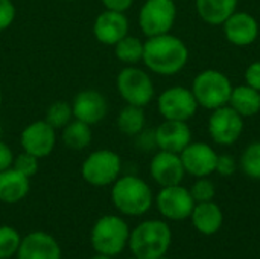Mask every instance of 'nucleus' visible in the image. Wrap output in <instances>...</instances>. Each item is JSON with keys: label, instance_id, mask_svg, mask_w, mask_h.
I'll list each match as a JSON object with an SVG mask.
<instances>
[{"label": "nucleus", "instance_id": "f257e3e1", "mask_svg": "<svg viewBox=\"0 0 260 259\" xmlns=\"http://www.w3.org/2000/svg\"><path fill=\"white\" fill-rule=\"evenodd\" d=\"M142 61L151 72L171 76L186 67L189 61V49L181 38L172 34L149 37L145 41Z\"/></svg>", "mask_w": 260, "mask_h": 259}, {"label": "nucleus", "instance_id": "f03ea898", "mask_svg": "<svg viewBox=\"0 0 260 259\" xmlns=\"http://www.w3.org/2000/svg\"><path fill=\"white\" fill-rule=\"evenodd\" d=\"M172 243L171 227L160 220H146L140 223L128 240L129 250L137 259H160L166 256Z\"/></svg>", "mask_w": 260, "mask_h": 259}, {"label": "nucleus", "instance_id": "7ed1b4c3", "mask_svg": "<svg viewBox=\"0 0 260 259\" xmlns=\"http://www.w3.org/2000/svg\"><path fill=\"white\" fill-rule=\"evenodd\" d=\"M111 200L120 214L140 217L151 209L154 197L145 180L136 176H123L113 183Z\"/></svg>", "mask_w": 260, "mask_h": 259}, {"label": "nucleus", "instance_id": "20e7f679", "mask_svg": "<svg viewBox=\"0 0 260 259\" xmlns=\"http://www.w3.org/2000/svg\"><path fill=\"white\" fill-rule=\"evenodd\" d=\"M190 90L198 105L207 110H216L219 107L229 105L233 85L222 72L207 69L195 76Z\"/></svg>", "mask_w": 260, "mask_h": 259}, {"label": "nucleus", "instance_id": "39448f33", "mask_svg": "<svg viewBox=\"0 0 260 259\" xmlns=\"http://www.w3.org/2000/svg\"><path fill=\"white\" fill-rule=\"evenodd\" d=\"M129 234L125 220L117 215H104L91 229V246L98 253L116 256L126 247Z\"/></svg>", "mask_w": 260, "mask_h": 259}, {"label": "nucleus", "instance_id": "423d86ee", "mask_svg": "<svg viewBox=\"0 0 260 259\" xmlns=\"http://www.w3.org/2000/svg\"><path fill=\"white\" fill-rule=\"evenodd\" d=\"M122 171V160L120 156L111 150H96L87 156L81 166L82 179L98 188L113 185Z\"/></svg>", "mask_w": 260, "mask_h": 259}, {"label": "nucleus", "instance_id": "0eeeda50", "mask_svg": "<svg viewBox=\"0 0 260 259\" xmlns=\"http://www.w3.org/2000/svg\"><path fill=\"white\" fill-rule=\"evenodd\" d=\"M116 87L126 104L139 107L148 105L155 95L152 78L137 66H125L116 78Z\"/></svg>", "mask_w": 260, "mask_h": 259}, {"label": "nucleus", "instance_id": "6e6552de", "mask_svg": "<svg viewBox=\"0 0 260 259\" xmlns=\"http://www.w3.org/2000/svg\"><path fill=\"white\" fill-rule=\"evenodd\" d=\"M175 20L177 5L174 0H145L139 12V26L148 38L169 34Z\"/></svg>", "mask_w": 260, "mask_h": 259}, {"label": "nucleus", "instance_id": "1a4fd4ad", "mask_svg": "<svg viewBox=\"0 0 260 259\" xmlns=\"http://www.w3.org/2000/svg\"><path fill=\"white\" fill-rule=\"evenodd\" d=\"M198 107L192 90L183 85L166 89L157 99V108L166 121L187 122L195 116Z\"/></svg>", "mask_w": 260, "mask_h": 259}, {"label": "nucleus", "instance_id": "9d476101", "mask_svg": "<svg viewBox=\"0 0 260 259\" xmlns=\"http://www.w3.org/2000/svg\"><path fill=\"white\" fill-rule=\"evenodd\" d=\"M244 131V118L230 105L213 110L209 118V134L218 145L229 147L238 142Z\"/></svg>", "mask_w": 260, "mask_h": 259}, {"label": "nucleus", "instance_id": "9b49d317", "mask_svg": "<svg viewBox=\"0 0 260 259\" xmlns=\"http://www.w3.org/2000/svg\"><path fill=\"white\" fill-rule=\"evenodd\" d=\"M158 212L172 221H183L190 218V214L195 208V200L190 191L181 185L161 188L155 198Z\"/></svg>", "mask_w": 260, "mask_h": 259}, {"label": "nucleus", "instance_id": "f8f14e48", "mask_svg": "<svg viewBox=\"0 0 260 259\" xmlns=\"http://www.w3.org/2000/svg\"><path fill=\"white\" fill-rule=\"evenodd\" d=\"M20 145L23 151L43 159L52 154L56 145V130L44 119L34 121L26 125L20 134Z\"/></svg>", "mask_w": 260, "mask_h": 259}, {"label": "nucleus", "instance_id": "ddd939ff", "mask_svg": "<svg viewBox=\"0 0 260 259\" xmlns=\"http://www.w3.org/2000/svg\"><path fill=\"white\" fill-rule=\"evenodd\" d=\"M72 110L75 119L93 127L105 119L108 113V101L101 92L94 89H85L75 95L72 101Z\"/></svg>", "mask_w": 260, "mask_h": 259}, {"label": "nucleus", "instance_id": "4468645a", "mask_svg": "<svg viewBox=\"0 0 260 259\" xmlns=\"http://www.w3.org/2000/svg\"><path fill=\"white\" fill-rule=\"evenodd\" d=\"M184 171L197 179L209 177L216 169L218 154L216 151L204 142H190L180 153Z\"/></svg>", "mask_w": 260, "mask_h": 259}, {"label": "nucleus", "instance_id": "2eb2a0df", "mask_svg": "<svg viewBox=\"0 0 260 259\" xmlns=\"http://www.w3.org/2000/svg\"><path fill=\"white\" fill-rule=\"evenodd\" d=\"M128 31L129 21L125 12L105 9L101 14H98V17L93 21L94 38L105 46H114L117 41L128 35Z\"/></svg>", "mask_w": 260, "mask_h": 259}, {"label": "nucleus", "instance_id": "dca6fc26", "mask_svg": "<svg viewBox=\"0 0 260 259\" xmlns=\"http://www.w3.org/2000/svg\"><path fill=\"white\" fill-rule=\"evenodd\" d=\"M149 171L154 182L158 183L161 188L181 185L186 174L180 154L161 151V150L152 157Z\"/></svg>", "mask_w": 260, "mask_h": 259}, {"label": "nucleus", "instance_id": "f3484780", "mask_svg": "<svg viewBox=\"0 0 260 259\" xmlns=\"http://www.w3.org/2000/svg\"><path fill=\"white\" fill-rule=\"evenodd\" d=\"M155 143L161 151H169L180 154L190 142L192 131L187 122L183 121H166L160 124L155 130Z\"/></svg>", "mask_w": 260, "mask_h": 259}, {"label": "nucleus", "instance_id": "a211bd4d", "mask_svg": "<svg viewBox=\"0 0 260 259\" xmlns=\"http://www.w3.org/2000/svg\"><path fill=\"white\" fill-rule=\"evenodd\" d=\"M222 26L225 38L235 46H250L259 37V23L248 12H233Z\"/></svg>", "mask_w": 260, "mask_h": 259}, {"label": "nucleus", "instance_id": "6ab92c4d", "mask_svg": "<svg viewBox=\"0 0 260 259\" xmlns=\"http://www.w3.org/2000/svg\"><path fill=\"white\" fill-rule=\"evenodd\" d=\"M17 259H61V247L52 235L32 232L21 240Z\"/></svg>", "mask_w": 260, "mask_h": 259}, {"label": "nucleus", "instance_id": "aec40b11", "mask_svg": "<svg viewBox=\"0 0 260 259\" xmlns=\"http://www.w3.org/2000/svg\"><path fill=\"white\" fill-rule=\"evenodd\" d=\"M190 220L193 227L203 235H215L219 232L224 223L222 209L212 202L195 203V208L190 214Z\"/></svg>", "mask_w": 260, "mask_h": 259}, {"label": "nucleus", "instance_id": "412c9836", "mask_svg": "<svg viewBox=\"0 0 260 259\" xmlns=\"http://www.w3.org/2000/svg\"><path fill=\"white\" fill-rule=\"evenodd\" d=\"M30 189V179L14 169L12 166L0 172V202L18 203Z\"/></svg>", "mask_w": 260, "mask_h": 259}, {"label": "nucleus", "instance_id": "4be33fe9", "mask_svg": "<svg viewBox=\"0 0 260 259\" xmlns=\"http://www.w3.org/2000/svg\"><path fill=\"white\" fill-rule=\"evenodd\" d=\"M197 12L207 24H224V21L236 12L238 0H197Z\"/></svg>", "mask_w": 260, "mask_h": 259}, {"label": "nucleus", "instance_id": "5701e85b", "mask_svg": "<svg viewBox=\"0 0 260 259\" xmlns=\"http://www.w3.org/2000/svg\"><path fill=\"white\" fill-rule=\"evenodd\" d=\"M229 105L242 118H251L260 113V92L244 84L233 87Z\"/></svg>", "mask_w": 260, "mask_h": 259}, {"label": "nucleus", "instance_id": "b1692460", "mask_svg": "<svg viewBox=\"0 0 260 259\" xmlns=\"http://www.w3.org/2000/svg\"><path fill=\"white\" fill-rule=\"evenodd\" d=\"M61 139L62 143L73 151H82L85 148L90 147L91 140H93V131H91V125L78 121V119H72L62 130H61Z\"/></svg>", "mask_w": 260, "mask_h": 259}, {"label": "nucleus", "instance_id": "393cba45", "mask_svg": "<svg viewBox=\"0 0 260 259\" xmlns=\"http://www.w3.org/2000/svg\"><path fill=\"white\" fill-rule=\"evenodd\" d=\"M117 128L122 134L136 137L140 131L145 130L146 124V114L143 111V107L126 104L123 108H120L117 119H116Z\"/></svg>", "mask_w": 260, "mask_h": 259}, {"label": "nucleus", "instance_id": "a878e982", "mask_svg": "<svg viewBox=\"0 0 260 259\" xmlns=\"http://www.w3.org/2000/svg\"><path fill=\"white\" fill-rule=\"evenodd\" d=\"M143 49L145 41L128 34L114 44V55L125 66H136L143 60Z\"/></svg>", "mask_w": 260, "mask_h": 259}, {"label": "nucleus", "instance_id": "bb28decb", "mask_svg": "<svg viewBox=\"0 0 260 259\" xmlns=\"http://www.w3.org/2000/svg\"><path fill=\"white\" fill-rule=\"evenodd\" d=\"M73 119V110H72V102L67 101H55L52 102L44 114V121L53 127L55 130H62L70 121Z\"/></svg>", "mask_w": 260, "mask_h": 259}, {"label": "nucleus", "instance_id": "cd10ccee", "mask_svg": "<svg viewBox=\"0 0 260 259\" xmlns=\"http://www.w3.org/2000/svg\"><path fill=\"white\" fill-rule=\"evenodd\" d=\"M241 168L245 176L260 180V142H254L245 148L241 156Z\"/></svg>", "mask_w": 260, "mask_h": 259}, {"label": "nucleus", "instance_id": "c85d7f7f", "mask_svg": "<svg viewBox=\"0 0 260 259\" xmlns=\"http://www.w3.org/2000/svg\"><path fill=\"white\" fill-rule=\"evenodd\" d=\"M21 238L11 226H0V259H9L17 255Z\"/></svg>", "mask_w": 260, "mask_h": 259}, {"label": "nucleus", "instance_id": "c756f323", "mask_svg": "<svg viewBox=\"0 0 260 259\" xmlns=\"http://www.w3.org/2000/svg\"><path fill=\"white\" fill-rule=\"evenodd\" d=\"M195 203H204V202H212L215 198L216 189L212 180H209L207 177H200L192 188L189 189Z\"/></svg>", "mask_w": 260, "mask_h": 259}, {"label": "nucleus", "instance_id": "7c9ffc66", "mask_svg": "<svg viewBox=\"0 0 260 259\" xmlns=\"http://www.w3.org/2000/svg\"><path fill=\"white\" fill-rule=\"evenodd\" d=\"M38 160H40L38 157H35V156H32V154L23 151V153H20L18 156L14 157L12 168L17 169L18 172H21L23 176H26V177L30 179V177H34V176L37 174V171H38Z\"/></svg>", "mask_w": 260, "mask_h": 259}, {"label": "nucleus", "instance_id": "2f4dec72", "mask_svg": "<svg viewBox=\"0 0 260 259\" xmlns=\"http://www.w3.org/2000/svg\"><path fill=\"white\" fill-rule=\"evenodd\" d=\"M15 5L12 0H0V32L6 31L15 20Z\"/></svg>", "mask_w": 260, "mask_h": 259}, {"label": "nucleus", "instance_id": "473e14b6", "mask_svg": "<svg viewBox=\"0 0 260 259\" xmlns=\"http://www.w3.org/2000/svg\"><path fill=\"white\" fill-rule=\"evenodd\" d=\"M236 168H238V165H236V160H235L233 156H230V154L218 156L215 172H218L222 177H230V176H233L236 172Z\"/></svg>", "mask_w": 260, "mask_h": 259}, {"label": "nucleus", "instance_id": "72a5a7b5", "mask_svg": "<svg viewBox=\"0 0 260 259\" xmlns=\"http://www.w3.org/2000/svg\"><path fill=\"white\" fill-rule=\"evenodd\" d=\"M245 81H247V85L260 92V61H254L247 67Z\"/></svg>", "mask_w": 260, "mask_h": 259}, {"label": "nucleus", "instance_id": "f704fd0d", "mask_svg": "<svg viewBox=\"0 0 260 259\" xmlns=\"http://www.w3.org/2000/svg\"><path fill=\"white\" fill-rule=\"evenodd\" d=\"M14 157H15V156H14L11 147H9L8 143H5V142L0 139V172L12 166Z\"/></svg>", "mask_w": 260, "mask_h": 259}, {"label": "nucleus", "instance_id": "c9c22d12", "mask_svg": "<svg viewBox=\"0 0 260 259\" xmlns=\"http://www.w3.org/2000/svg\"><path fill=\"white\" fill-rule=\"evenodd\" d=\"M104 8L108 9V11H116V12H126L134 0H101Z\"/></svg>", "mask_w": 260, "mask_h": 259}, {"label": "nucleus", "instance_id": "e433bc0d", "mask_svg": "<svg viewBox=\"0 0 260 259\" xmlns=\"http://www.w3.org/2000/svg\"><path fill=\"white\" fill-rule=\"evenodd\" d=\"M91 259H111V256H107V255H102V253H98L96 256H93Z\"/></svg>", "mask_w": 260, "mask_h": 259}, {"label": "nucleus", "instance_id": "4c0bfd02", "mask_svg": "<svg viewBox=\"0 0 260 259\" xmlns=\"http://www.w3.org/2000/svg\"><path fill=\"white\" fill-rule=\"evenodd\" d=\"M2 99H3V98H2V90H0V107H2Z\"/></svg>", "mask_w": 260, "mask_h": 259}, {"label": "nucleus", "instance_id": "58836bf2", "mask_svg": "<svg viewBox=\"0 0 260 259\" xmlns=\"http://www.w3.org/2000/svg\"><path fill=\"white\" fill-rule=\"evenodd\" d=\"M64 2H76V0H64Z\"/></svg>", "mask_w": 260, "mask_h": 259}, {"label": "nucleus", "instance_id": "ea45409f", "mask_svg": "<svg viewBox=\"0 0 260 259\" xmlns=\"http://www.w3.org/2000/svg\"><path fill=\"white\" fill-rule=\"evenodd\" d=\"M0 134H2V125H0Z\"/></svg>", "mask_w": 260, "mask_h": 259}, {"label": "nucleus", "instance_id": "a19ab883", "mask_svg": "<svg viewBox=\"0 0 260 259\" xmlns=\"http://www.w3.org/2000/svg\"><path fill=\"white\" fill-rule=\"evenodd\" d=\"M160 259H169V258H166V256H163V258H160Z\"/></svg>", "mask_w": 260, "mask_h": 259}, {"label": "nucleus", "instance_id": "79ce46f5", "mask_svg": "<svg viewBox=\"0 0 260 259\" xmlns=\"http://www.w3.org/2000/svg\"><path fill=\"white\" fill-rule=\"evenodd\" d=\"M129 259H137V258H134V256H133V258H129Z\"/></svg>", "mask_w": 260, "mask_h": 259}]
</instances>
